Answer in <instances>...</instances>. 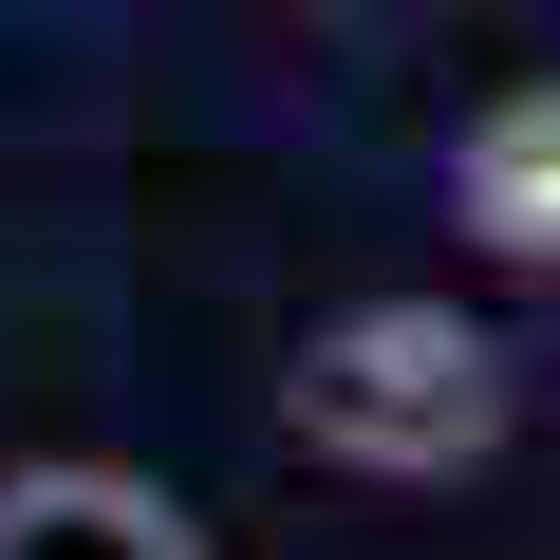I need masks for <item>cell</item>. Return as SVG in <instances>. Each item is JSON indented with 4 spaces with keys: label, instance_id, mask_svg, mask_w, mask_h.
<instances>
[{
    "label": "cell",
    "instance_id": "cell-2",
    "mask_svg": "<svg viewBox=\"0 0 560 560\" xmlns=\"http://www.w3.org/2000/svg\"><path fill=\"white\" fill-rule=\"evenodd\" d=\"M448 224H467V261L560 280V75H504V94L448 131Z\"/></svg>",
    "mask_w": 560,
    "mask_h": 560
},
{
    "label": "cell",
    "instance_id": "cell-1",
    "mask_svg": "<svg viewBox=\"0 0 560 560\" xmlns=\"http://www.w3.org/2000/svg\"><path fill=\"white\" fill-rule=\"evenodd\" d=\"M280 430L318 467H355V486H467L504 448V337L467 300H411V280L393 300H337L280 355Z\"/></svg>",
    "mask_w": 560,
    "mask_h": 560
},
{
    "label": "cell",
    "instance_id": "cell-3",
    "mask_svg": "<svg viewBox=\"0 0 560 560\" xmlns=\"http://www.w3.org/2000/svg\"><path fill=\"white\" fill-rule=\"evenodd\" d=\"M0 560H206V523L113 448H38L0 467Z\"/></svg>",
    "mask_w": 560,
    "mask_h": 560
}]
</instances>
